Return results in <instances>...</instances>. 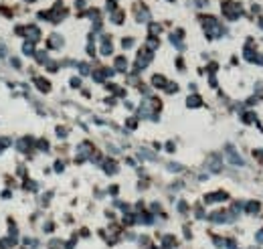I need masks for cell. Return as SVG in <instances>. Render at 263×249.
<instances>
[{
  "label": "cell",
  "instance_id": "6da1fadb",
  "mask_svg": "<svg viewBox=\"0 0 263 249\" xmlns=\"http://www.w3.org/2000/svg\"><path fill=\"white\" fill-rule=\"evenodd\" d=\"M221 10L229 20H237L241 16V4L237 0H221Z\"/></svg>",
  "mask_w": 263,
  "mask_h": 249
},
{
  "label": "cell",
  "instance_id": "7a4b0ae2",
  "mask_svg": "<svg viewBox=\"0 0 263 249\" xmlns=\"http://www.w3.org/2000/svg\"><path fill=\"white\" fill-rule=\"evenodd\" d=\"M134 14H136V20L138 22H146L150 18V10L146 4H142V2H136L134 4Z\"/></svg>",
  "mask_w": 263,
  "mask_h": 249
},
{
  "label": "cell",
  "instance_id": "3957f363",
  "mask_svg": "<svg viewBox=\"0 0 263 249\" xmlns=\"http://www.w3.org/2000/svg\"><path fill=\"white\" fill-rule=\"evenodd\" d=\"M24 37H27V40H30V43H37V40L40 39V28L37 27V24H27V27H24Z\"/></svg>",
  "mask_w": 263,
  "mask_h": 249
},
{
  "label": "cell",
  "instance_id": "277c9868",
  "mask_svg": "<svg viewBox=\"0 0 263 249\" xmlns=\"http://www.w3.org/2000/svg\"><path fill=\"white\" fill-rule=\"evenodd\" d=\"M59 49V47H63V37H61L59 33H53L51 34V39H49V49Z\"/></svg>",
  "mask_w": 263,
  "mask_h": 249
},
{
  "label": "cell",
  "instance_id": "5b68a950",
  "mask_svg": "<svg viewBox=\"0 0 263 249\" xmlns=\"http://www.w3.org/2000/svg\"><path fill=\"white\" fill-rule=\"evenodd\" d=\"M101 55H111V39L107 34L101 39Z\"/></svg>",
  "mask_w": 263,
  "mask_h": 249
},
{
  "label": "cell",
  "instance_id": "8992f818",
  "mask_svg": "<svg viewBox=\"0 0 263 249\" xmlns=\"http://www.w3.org/2000/svg\"><path fill=\"white\" fill-rule=\"evenodd\" d=\"M227 154H229V158H231V162H233V164H239V166L243 164V158H241V156H237V154H235V150L231 148V146L227 148Z\"/></svg>",
  "mask_w": 263,
  "mask_h": 249
},
{
  "label": "cell",
  "instance_id": "52a82bcc",
  "mask_svg": "<svg viewBox=\"0 0 263 249\" xmlns=\"http://www.w3.org/2000/svg\"><path fill=\"white\" fill-rule=\"evenodd\" d=\"M111 22L114 24H121L123 22V10H114L111 12Z\"/></svg>",
  "mask_w": 263,
  "mask_h": 249
},
{
  "label": "cell",
  "instance_id": "ba28073f",
  "mask_svg": "<svg viewBox=\"0 0 263 249\" xmlns=\"http://www.w3.org/2000/svg\"><path fill=\"white\" fill-rule=\"evenodd\" d=\"M34 81H37V87H39L40 91H49V89H51V83H49L47 79L40 77V79H34Z\"/></svg>",
  "mask_w": 263,
  "mask_h": 249
},
{
  "label": "cell",
  "instance_id": "9c48e42d",
  "mask_svg": "<svg viewBox=\"0 0 263 249\" xmlns=\"http://www.w3.org/2000/svg\"><path fill=\"white\" fill-rule=\"evenodd\" d=\"M200 103H202V101H200V97H198V95H190L188 101H186V105H188V108H198Z\"/></svg>",
  "mask_w": 263,
  "mask_h": 249
},
{
  "label": "cell",
  "instance_id": "30bf717a",
  "mask_svg": "<svg viewBox=\"0 0 263 249\" xmlns=\"http://www.w3.org/2000/svg\"><path fill=\"white\" fill-rule=\"evenodd\" d=\"M126 67H128V61L123 59V57H117L115 59V69L117 71H126Z\"/></svg>",
  "mask_w": 263,
  "mask_h": 249
},
{
  "label": "cell",
  "instance_id": "8fae6325",
  "mask_svg": "<svg viewBox=\"0 0 263 249\" xmlns=\"http://www.w3.org/2000/svg\"><path fill=\"white\" fill-rule=\"evenodd\" d=\"M152 83H154L156 87H166V79H164L162 75H154V77H152Z\"/></svg>",
  "mask_w": 263,
  "mask_h": 249
},
{
  "label": "cell",
  "instance_id": "7c38bea8",
  "mask_svg": "<svg viewBox=\"0 0 263 249\" xmlns=\"http://www.w3.org/2000/svg\"><path fill=\"white\" fill-rule=\"evenodd\" d=\"M0 16H4V18H12V10H10L6 4H2V6H0Z\"/></svg>",
  "mask_w": 263,
  "mask_h": 249
},
{
  "label": "cell",
  "instance_id": "4fadbf2b",
  "mask_svg": "<svg viewBox=\"0 0 263 249\" xmlns=\"http://www.w3.org/2000/svg\"><path fill=\"white\" fill-rule=\"evenodd\" d=\"M160 31H162V27H160V24H156V22H150V34L158 37V34H160Z\"/></svg>",
  "mask_w": 263,
  "mask_h": 249
},
{
  "label": "cell",
  "instance_id": "5bb4252c",
  "mask_svg": "<svg viewBox=\"0 0 263 249\" xmlns=\"http://www.w3.org/2000/svg\"><path fill=\"white\" fill-rule=\"evenodd\" d=\"M134 43H136V40L132 39V37H128V39H123V40H121V47H123V49H130L132 45H134Z\"/></svg>",
  "mask_w": 263,
  "mask_h": 249
},
{
  "label": "cell",
  "instance_id": "9a60e30c",
  "mask_svg": "<svg viewBox=\"0 0 263 249\" xmlns=\"http://www.w3.org/2000/svg\"><path fill=\"white\" fill-rule=\"evenodd\" d=\"M105 172H109V174H114V172H115V164H114V160H107V164H105Z\"/></svg>",
  "mask_w": 263,
  "mask_h": 249
},
{
  "label": "cell",
  "instance_id": "2e32d148",
  "mask_svg": "<svg viewBox=\"0 0 263 249\" xmlns=\"http://www.w3.org/2000/svg\"><path fill=\"white\" fill-rule=\"evenodd\" d=\"M247 209H249V213H257V211H259V202H253V201H251L249 205H247Z\"/></svg>",
  "mask_w": 263,
  "mask_h": 249
},
{
  "label": "cell",
  "instance_id": "e0dca14e",
  "mask_svg": "<svg viewBox=\"0 0 263 249\" xmlns=\"http://www.w3.org/2000/svg\"><path fill=\"white\" fill-rule=\"evenodd\" d=\"M85 4H87L85 0H75V8H85Z\"/></svg>",
  "mask_w": 263,
  "mask_h": 249
},
{
  "label": "cell",
  "instance_id": "ac0fdd59",
  "mask_svg": "<svg viewBox=\"0 0 263 249\" xmlns=\"http://www.w3.org/2000/svg\"><path fill=\"white\" fill-rule=\"evenodd\" d=\"M71 85H73V87H79V79H77V77H75V79H71Z\"/></svg>",
  "mask_w": 263,
  "mask_h": 249
},
{
  "label": "cell",
  "instance_id": "d6986e66",
  "mask_svg": "<svg viewBox=\"0 0 263 249\" xmlns=\"http://www.w3.org/2000/svg\"><path fill=\"white\" fill-rule=\"evenodd\" d=\"M27 4H34V2H39V0H24Z\"/></svg>",
  "mask_w": 263,
  "mask_h": 249
},
{
  "label": "cell",
  "instance_id": "ffe728a7",
  "mask_svg": "<svg viewBox=\"0 0 263 249\" xmlns=\"http://www.w3.org/2000/svg\"><path fill=\"white\" fill-rule=\"evenodd\" d=\"M168 2H176V0H168Z\"/></svg>",
  "mask_w": 263,
  "mask_h": 249
}]
</instances>
